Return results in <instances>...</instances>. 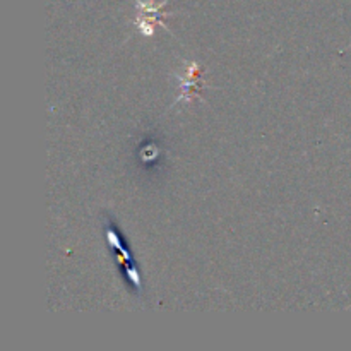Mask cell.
I'll return each instance as SVG.
<instances>
[{"mask_svg": "<svg viewBox=\"0 0 351 351\" xmlns=\"http://www.w3.org/2000/svg\"><path fill=\"white\" fill-rule=\"evenodd\" d=\"M201 72L202 69L199 67L195 62L187 65L185 69V74L182 77V86H180V96H178L177 101H192V99L199 98L201 95V88H202V82H201Z\"/></svg>", "mask_w": 351, "mask_h": 351, "instance_id": "obj_3", "label": "cell"}, {"mask_svg": "<svg viewBox=\"0 0 351 351\" xmlns=\"http://www.w3.org/2000/svg\"><path fill=\"white\" fill-rule=\"evenodd\" d=\"M168 0L161 3H154V0H136V9H137V17H136V26L139 29L141 34L144 36H153L154 27L161 26L167 29L165 26V17L171 16V14L165 12V5H167Z\"/></svg>", "mask_w": 351, "mask_h": 351, "instance_id": "obj_2", "label": "cell"}, {"mask_svg": "<svg viewBox=\"0 0 351 351\" xmlns=\"http://www.w3.org/2000/svg\"><path fill=\"white\" fill-rule=\"evenodd\" d=\"M105 235L106 240H108V245L119 252L117 263L122 267V271H125V280L136 288L137 293H143V281H141V274L139 271H137L136 264H134L132 254H130L129 247L122 242V239H120L119 232H117L115 225H113L112 221L105 223Z\"/></svg>", "mask_w": 351, "mask_h": 351, "instance_id": "obj_1", "label": "cell"}]
</instances>
